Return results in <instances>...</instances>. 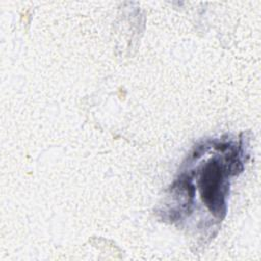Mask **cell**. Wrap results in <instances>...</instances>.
I'll use <instances>...</instances> for the list:
<instances>
[{
	"instance_id": "1",
	"label": "cell",
	"mask_w": 261,
	"mask_h": 261,
	"mask_svg": "<svg viewBox=\"0 0 261 261\" xmlns=\"http://www.w3.org/2000/svg\"><path fill=\"white\" fill-rule=\"evenodd\" d=\"M221 181V165L216 160H212L207 163L203 169L200 178V188L203 201L216 215L223 211L222 206L224 205L223 194L220 188Z\"/></svg>"
}]
</instances>
